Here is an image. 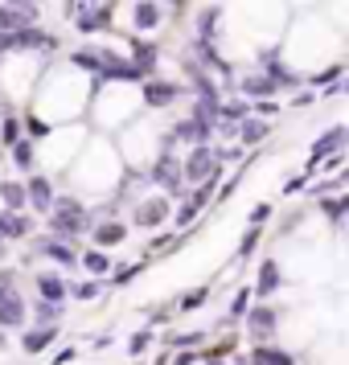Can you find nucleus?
<instances>
[{
	"label": "nucleus",
	"instance_id": "obj_13",
	"mask_svg": "<svg viewBox=\"0 0 349 365\" xmlns=\"http://www.w3.org/2000/svg\"><path fill=\"white\" fill-rule=\"evenodd\" d=\"M283 287V271L275 259H263L259 263V271H255V283H251V292H255V299H267V296H275Z\"/></svg>",
	"mask_w": 349,
	"mask_h": 365
},
{
	"label": "nucleus",
	"instance_id": "obj_28",
	"mask_svg": "<svg viewBox=\"0 0 349 365\" xmlns=\"http://www.w3.org/2000/svg\"><path fill=\"white\" fill-rule=\"evenodd\" d=\"M198 214H201V205L193 197H185V205L173 214V226H177V230H185V226H193V217H198Z\"/></svg>",
	"mask_w": 349,
	"mask_h": 365
},
{
	"label": "nucleus",
	"instance_id": "obj_32",
	"mask_svg": "<svg viewBox=\"0 0 349 365\" xmlns=\"http://www.w3.org/2000/svg\"><path fill=\"white\" fill-rule=\"evenodd\" d=\"M259 238H263V226H251V230L243 234V242H238V255L247 259L251 250H255V242H259Z\"/></svg>",
	"mask_w": 349,
	"mask_h": 365
},
{
	"label": "nucleus",
	"instance_id": "obj_42",
	"mask_svg": "<svg viewBox=\"0 0 349 365\" xmlns=\"http://www.w3.org/2000/svg\"><path fill=\"white\" fill-rule=\"evenodd\" d=\"M345 132H349V128H345Z\"/></svg>",
	"mask_w": 349,
	"mask_h": 365
},
{
	"label": "nucleus",
	"instance_id": "obj_10",
	"mask_svg": "<svg viewBox=\"0 0 349 365\" xmlns=\"http://www.w3.org/2000/svg\"><path fill=\"white\" fill-rule=\"evenodd\" d=\"M25 320H29V304L17 287H9L0 296V329H25Z\"/></svg>",
	"mask_w": 349,
	"mask_h": 365
},
{
	"label": "nucleus",
	"instance_id": "obj_8",
	"mask_svg": "<svg viewBox=\"0 0 349 365\" xmlns=\"http://www.w3.org/2000/svg\"><path fill=\"white\" fill-rule=\"evenodd\" d=\"M25 189H29V210H37V214H50L54 201H58V185H54L50 173H29Z\"/></svg>",
	"mask_w": 349,
	"mask_h": 365
},
{
	"label": "nucleus",
	"instance_id": "obj_35",
	"mask_svg": "<svg viewBox=\"0 0 349 365\" xmlns=\"http://www.w3.org/2000/svg\"><path fill=\"white\" fill-rule=\"evenodd\" d=\"M168 345H173V349H189V345H201V332H177V336H168Z\"/></svg>",
	"mask_w": 349,
	"mask_h": 365
},
{
	"label": "nucleus",
	"instance_id": "obj_18",
	"mask_svg": "<svg viewBox=\"0 0 349 365\" xmlns=\"http://www.w3.org/2000/svg\"><path fill=\"white\" fill-rule=\"evenodd\" d=\"M271 128H275L271 119H263V115H247L243 123H238V144H243V148H259L267 135H271Z\"/></svg>",
	"mask_w": 349,
	"mask_h": 365
},
{
	"label": "nucleus",
	"instance_id": "obj_4",
	"mask_svg": "<svg viewBox=\"0 0 349 365\" xmlns=\"http://www.w3.org/2000/svg\"><path fill=\"white\" fill-rule=\"evenodd\" d=\"M165 222H173V197L168 193H152L132 205V226L140 230H161Z\"/></svg>",
	"mask_w": 349,
	"mask_h": 365
},
{
	"label": "nucleus",
	"instance_id": "obj_11",
	"mask_svg": "<svg viewBox=\"0 0 349 365\" xmlns=\"http://www.w3.org/2000/svg\"><path fill=\"white\" fill-rule=\"evenodd\" d=\"M128 234H132L128 222H119V217H103V222L91 226V242L103 247V250H111V247H119V242H128Z\"/></svg>",
	"mask_w": 349,
	"mask_h": 365
},
{
	"label": "nucleus",
	"instance_id": "obj_30",
	"mask_svg": "<svg viewBox=\"0 0 349 365\" xmlns=\"http://www.w3.org/2000/svg\"><path fill=\"white\" fill-rule=\"evenodd\" d=\"M91 9H99V0H66V4H62V13H66L70 21L83 17V13H91Z\"/></svg>",
	"mask_w": 349,
	"mask_h": 365
},
{
	"label": "nucleus",
	"instance_id": "obj_25",
	"mask_svg": "<svg viewBox=\"0 0 349 365\" xmlns=\"http://www.w3.org/2000/svg\"><path fill=\"white\" fill-rule=\"evenodd\" d=\"M62 308L66 304H54V299H34V324H58L62 320Z\"/></svg>",
	"mask_w": 349,
	"mask_h": 365
},
{
	"label": "nucleus",
	"instance_id": "obj_12",
	"mask_svg": "<svg viewBox=\"0 0 349 365\" xmlns=\"http://www.w3.org/2000/svg\"><path fill=\"white\" fill-rule=\"evenodd\" d=\"M0 226H4V238L9 242H25L37 230L34 214H25V210H0Z\"/></svg>",
	"mask_w": 349,
	"mask_h": 365
},
{
	"label": "nucleus",
	"instance_id": "obj_41",
	"mask_svg": "<svg viewBox=\"0 0 349 365\" xmlns=\"http://www.w3.org/2000/svg\"><path fill=\"white\" fill-rule=\"evenodd\" d=\"M0 165H4V144H0Z\"/></svg>",
	"mask_w": 349,
	"mask_h": 365
},
{
	"label": "nucleus",
	"instance_id": "obj_19",
	"mask_svg": "<svg viewBox=\"0 0 349 365\" xmlns=\"http://www.w3.org/2000/svg\"><path fill=\"white\" fill-rule=\"evenodd\" d=\"M345 144H349V132H345V128H329V132H325V135L313 144V165H325V160H329V156H337Z\"/></svg>",
	"mask_w": 349,
	"mask_h": 365
},
{
	"label": "nucleus",
	"instance_id": "obj_39",
	"mask_svg": "<svg viewBox=\"0 0 349 365\" xmlns=\"http://www.w3.org/2000/svg\"><path fill=\"white\" fill-rule=\"evenodd\" d=\"M4 242H9V238H4V226H0V259H4Z\"/></svg>",
	"mask_w": 349,
	"mask_h": 365
},
{
	"label": "nucleus",
	"instance_id": "obj_17",
	"mask_svg": "<svg viewBox=\"0 0 349 365\" xmlns=\"http://www.w3.org/2000/svg\"><path fill=\"white\" fill-rule=\"evenodd\" d=\"M275 91H280V83H275L271 74H263V70H255V74H247V78L238 83V95L251 99V103H255V99H271Z\"/></svg>",
	"mask_w": 349,
	"mask_h": 365
},
{
	"label": "nucleus",
	"instance_id": "obj_15",
	"mask_svg": "<svg viewBox=\"0 0 349 365\" xmlns=\"http://www.w3.org/2000/svg\"><path fill=\"white\" fill-rule=\"evenodd\" d=\"M132 25L140 29V34L161 29V25H165V4H161V0H136L132 4Z\"/></svg>",
	"mask_w": 349,
	"mask_h": 365
},
{
	"label": "nucleus",
	"instance_id": "obj_33",
	"mask_svg": "<svg viewBox=\"0 0 349 365\" xmlns=\"http://www.w3.org/2000/svg\"><path fill=\"white\" fill-rule=\"evenodd\" d=\"M210 299V287H198V292H189V296H181V308L185 312H193V308H201Z\"/></svg>",
	"mask_w": 349,
	"mask_h": 365
},
{
	"label": "nucleus",
	"instance_id": "obj_9",
	"mask_svg": "<svg viewBox=\"0 0 349 365\" xmlns=\"http://www.w3.org/2000/svg\"><path fill=\"white\" fill-rule=\"evenodd\" d=\"M173 135H177V144H210L214 140V123L201 115H185L173 123Z\"/></svg>",
	"mask_w": 349,
	"mask_h": 365
},
{
	"label": "nucleus",
	"instance_id": "obj_20",
	"mask_svg": "<svg viewBox=\"0 0 349 365\" xmlns=\"http://www.w3.org/2000/svg\"><path fill=\"white\" fill-rule=\"evenodd\" d=\"M251 365H296V353L271 345V341H255V349H251Z\"/></svg>",
	"mask_w": 349,
	"mask_h": 365
},
{
	"label": "nucleus",
	"instance_id": "obj_24",
	"mask_svg": "<svg viewBox=\"0 0 349 365\" xmlns=\"http://www.w3.org/2000/svg\"><path fill=\"white\" fill-rule=\"evenodd\" d=\"M79 263H83L86 271L95 275V279H103V275H111V255H107L103 247H91V250H83V259H79Z\"/></svg>",
	"mask_w": 349,
	"mask_h": 365
},
{
	"label": "nucleus",
	"instance_id": "obj_27",
	"mask_svg": "<svg viewBox=\"0 0 349 365\" xmlns=\"http://www.w3.org/2000/svg\"><path fill=\"white\" fill-rule=\"evenodd\" d=\"M99 279L91 275V279H83V283H70V299H79V304H95L99 299Z\"/></svg>",
	"mask_w": 349,
	"mask_h": 365
},
{
	"label": "nucleus",
	"instance_id": "obj_3",
	"mask_svg": "<svg viewBox=\"0 0 349 365\" xmlns=\"http://www.w3.org/2000/svg\"><path fill=\"white\" fill-rule=\"evenodd\" d=\"M181 168H185V181L189 185H201L210 177H222V165L214 156V144H189V152L181 156Z\"/></svg>",
	"mask_w": 349,
	"mask_h": 365
},
{
	"label": "nucleus",
	"instance_id": "obj_1",
	"mask_svg": "<svg viewBox=\"0 0 349 365\" xmlns=\"http://www.w3.org/2000/svg\"><path fill=\"white\" fill-rule=\"evenodd\" d=\"M91 226H95V217H91V210L79 193H58L54 210L46 214V234H58V238H70V242L91 234Z\"/></svg>",
	"mask_w": 349,
	"mask_h": 365
},
{
	"label": "nucleus",
	"instance_id": "obj_37",
	"mask_svg": "<svg viewBox=\"0 0 349 365\" xmlns=\"http://www.w3.org/2000/svg\"><path fill=\"white\" fill-rule=\"evenodd\" d=\"M198 361H201V353H177L168 365H198Z\"/></svg>",
	"mask_w": 349,
	"mask_h": 365
},
{
	"label": "nucleus",
	"instance_id": "obj_14",
	"mask_svg": "<svg viewBox=\"0 0 349 365\" xmlns=\"http://www.w3.org/2000/svg\"><path fill=\"white\" fill-rule=\"evenodd\" d=\"M34 287L41 299H54V304H66L70 299V283L62 271H37L34 275Z\"/></svg>",
	"mask_w": 349,
	"mask_h": 365
},
{
	"label": "nucleus",
	"instance_id": "obj_36",
	"mask_svg": "<svg viewBox=\"0 0 349 365\" xmlns=\"http://www.w3.org/2000/svg\"><path fill=\"white\" fill-rule=\"evenodd\" d=\"M267 217H271V205H255L251 210V226H267Z\"/></svg>",
	"mask_w": 349,
	"mask_h": 365
},
{
	"label": "nucleus",
	"instance_id": "obj_31",
	"mask_svg": "<svg viewBox=\"0 0 349 365\" xmlns=\"http://www.w3.org/2000/svg\"><path fill=\"white\" fill-rule=\"evenodd\" d=\"M251 296H255L251 287H243V292L234 296V304H231V316H234V320H243V316H247V308H251Z\"/></svg>",
	"mask_w": 349,
	"mask_h": 365
},
{
	"label": "nucleus",
	"instance_id": "obj_2",
	"mask_svg": "<svg viewBox=\"0 0 349 365\" xmlns=\"http://www.w3.org/2000/svg\"><path fill=\"white\" fill-rule=\"evenodd\" d=\"M148 185L152 189H161V193H168V197H189V189H185V168H181V156L177 152H168V148H161L156 156L148 160Z\"/></svg>",
	"mask_w": 349,
	"mask_h": 365
},
{
	"label": "nucleus",
	"instance_id": "obj_38",
	"mask_svg": "<svg viewBox=\"0 0 349 365\" xmlns=\"http://www.w3.org/2000/svg\"><path fill=\"white\" fill-rule=\"evenodd\" d=\"M136 271H140V267H119L111 279H116V283H128V279H136Z\"/></svg>",
	"mask_w": 349,
	"mask_h": 365
},
{
	"label": "nucleus",
	"instance_id": "obj_16",
	"mask_svg": "<svg viewBox=\"0 0 349 365\" xmlns=\"http://www.w3.org/2000/svg\"><path fill=\"white\" fill-rule=\"evenodd\" d=\"M54 341H58V324H34V329L21 332V353L37 357V353H46Z\"/></svg>",
	"mask_w": 349,
	"mask_h": 365
},
{
	"label": "nucleus",
	"instance_id": "obj_40",
	"mask_svg": "<svg viewBox=\"0 0 349 365\" xmlns=\"http://www.w3.org/2000/svg\"><path fill=\"white\" fill-rule=\"evenodd\" d=\"M165 4H173V9H185V4H189V0H165Z\"/></svg>",
	"mask_w": 349,
	"mask_h": 365
},
{
	"label": "nucleus",
	"instance_id": "obj_5",
	"mask_svg": "<svg viewBox=\"0 0 349 365\" xmlns=\"http://www.w3.org/2000/svg\"><path fill=\"white\" fill-rule=\"evenodd\" d=\"M34 259H50L58 271H74V267H83L79 259V250H74V242L70 238H58V234H46V238H37L34 242Z\"/></svg>",
	"mask_w": 349,
	"mask_h": 365
},
{
	"label": "nucleus",
	"instance_id": "obj_34",
	"mask_svg": "<svg viewBox=\"0 0 349 365\" xmlns=\"http://www.w3.org/2000/svg\"><path fill=\"white\" fill-rule=\"evenodd\" d=\"M4 4H13L21 13H29L34 21H41V0H4Z\"/></svg>",
	"mask_w": 349,
	"mask_h": 365
},
{
	"label": "nucleus",
	"instance_id": "obj_29",
	"mask_svg": "<svg viewBox=\"0 0 349 365\" xmlns=\"http://www.w3.org/2000/svg\"><path fill=\"white\" fill-rule=\"evenodd\" d=\"M148 345H152V329L132 332V336H128V357H140V353H144Z\"/></svg>",
	"mask_w": 349,
	"mask_h": 365
},
{
	"label": "nucleus",
	"instance_id": "obj_22",
	"mask_svg": "<svg viewBox=\"0 0 349 365\" xmlns=\"http://www.w3.org/2000/svg\"><path fill=\"white\" fill-rule=\"evenodd\" d=\"M9 160H13V168H17V173H25V177H29V173L37 168V140L21 135L17 144L9 148Z\"/></svg>",
	"mask_w": 349,
	"mask_h": 365
},
{
	"label": "nucleus",
	"instance_id": "obj_23",
	"mask_svg": "<svg viewBox=\"0 0 349 365\" xmlns=\"http://www.w3.org/2000/svg\"><path fill=\"white\" fill-rule=\"evenodd\" d=\"M107 25H111V9H107V4L91 9V13H83V17H74V29H79V34H86V37L103 34Z\"/></svg>",
	"mask_w": 349,
	"mask_h": 365
},
{
	"label": "nucleus",
	"instance_id": "obj_26",
	"mask_svg": "<svg viewBox=\"0 0 349 365\" xmlns=\"http://www.w3.org/2000/svg\"><path fill=\"white\" fill-rule=\"evenodd\" d=\"M21 135H25V119H17L13 111H9V115L0 119V144H4V148H13Z\"/></svg>",
	"mask_w": 349,
	"mask_h": 365
},
{
	"label": "nucleus",
	"instance_id": "obj_21",
	"mask_svg": "<svg viewBox=\"0 0 349 365\" xmlns=\"http://www.w3.org/2000/svg\"><path fill=\"white\" fill-rule=\"evenodd\" d=\"M0 205L4 210H29V189L17 177H0Z\"/></svg>",
	"mask_w": 349,
	"mask_h": 365
},
{
	"label": "nucleus",
	"instance_id": "obj_6",
	"mask_svg": "<svg viewBox=\"0 0 349 365\" xmlns=\"http://www.w3.org/2000/svg\"><path fill=\"white\" fill-rule=\"evenodd\" d=\"M247 332H251V341H271L275 336V329H280V312L267 304V299H259V304H251L247 308Z\"/></svg>",
	"mask_w": 349,
	"mask_h": 365
},
{
	"label": "nucleus",
	"instance_id": "obj_7",
	"mask_svg": "<svg viewBox=\"0 0 349 365\" xmlns=\"http://www.w3.org/2000/svg\"><path fill=\"white\" fill-rule=\"evenodd\" d=\"M177 99H181V86L168 83V78H148V83L140 86V103L152 107V111H165V107H173Z\"/></svg>",
	"mask_w": 349,
	"mask_h": 365
}]
</instances>
